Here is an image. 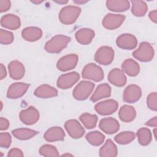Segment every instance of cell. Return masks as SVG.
Masks as SVG:
<instances>
[{
	"instance_id": "obj_5",
	"label": "cell",
	"mask_w": 157,
	"mask_h": 157,
	"mask_svg": "<svg viewBox=\"0 0 157 157\" xmlns=\"http://www.w3.org/2000/svg\"><path fill=\"white\" fill-rule=\"evenodd\" d=\"M82 76L83 78L98 82L103 79L104 72L99 66L94 63H89L83 67L82 72Z\"/></svg>"
},
{
	"instance_id": "obj_26",
	"label": "cell",
	"mask_w": 157,
	"mask_h": 157,
	"mask_svg": "<svg viewBox=\"0 0 157 157\" xmlns=\"http://www.w3.org/2000/svg\"><path fill=\"white\" fill-rule=\"evenodd\" d=\"M121 69L128 75L135 77L138 75L140 71L139 64L132 59L129 58L123 61L121 64Z\"/></svg>"
},
{
	"instance_id": "obj_22",
	"label": "cell",
	"mask_w": 157,
	"mask_h": 157,
	"mask_svg": "<svg viewBox=\"0 0 157 157\" xmlns=\"http://www.w3.org/2000/svg\"><path fill=\"white\" fill-rule=\"evenodd\" d=\"M111 95V87L107 83L99 85L91 96V101L96 102L103 98H109Z\"/></svg>"
},
{
	"instance_id": "obj_25",
	"label": "cell",
	"mask_w": 157,
	"mask_h": 157,
	"mask_svg": "<svg viewBox=\"0 0 157 157\" xmlns=\"http://www.w3.org/2000/svg\"><path fill=\"white\" fill-rule=\"evenodd\" d=\"M118 116L121 121L124 123H129L133 121L136 118V112L132 106L124 105L120 109Z\"/></svg>"
},
{
	"instance_id": "obj_37",
	"label": "cell",
	"mask_w": 157,
	"mask_h": 157,
	"mask_svg": "<svg viewBox=\"0 0 157 157\" xmlns=\"http://www.w3.org/2000/svg\"><path fill=\"white\" fill-rule=\"evenodd\" d=\"M147 105L148 107L153 110H157V93L153 92L150 93L147 98Z\"/></svg>"
},
{
	"instance_id": "obj_23",
	"label": "cell",
	"mask_w": 157,
	"mask_h": 157,
	"mask_svg": "<svg viewBox=\"0 0 157 157\" xmlns=\"http://www.w3.org/2000/svg\"><path fill=\"white\" fill-rule=\"evenodd\" d=\"M23 38L29 42H34L40 39L42 36V31L40 28L34 26L25 28L21 32Z\"/></svg>"
},
{
	"instance_id": "obj_39",
	"label": "cell",
	"mask_w": 157,
	"mask_h": 157,
	"mask_svg": "<svg viewBox=\"0 0 157 157\" xmlns=\"http://www.w3.org/2000/svg\"><path fill=\"white\" fill-rule=\"evenodd\" d=\"M11 6V2L8 0H0V12L7 11Z\"/></svg>"
},
{
	"instance_id": "obj_18",
	"label": "cell",
	"mask_w": 157,
	"mask_h": 157,
	"mask_svg": "<svg viewBox=\"0 0 157 157\" xmlns=\"http://www.w3.org/2000/svg\"><path fill=\"white\" fill-rule=\"evenodd\" d=\"M8 69L9 75L12 79H21L25 75V67L21 62L17 60L11 61L8 65Z\"/></svg>"
},
{
	"instance_id": "obj_1",
	"label": "cell",
	"mask_w": 157,
	"mask_h": 157,
	"mask_svg": "<svg viewBox=\"0 0 157 157\" xmlns=\"http://www.w3.org/2000/svg\"><path fill=\"white\" fill-rule=\"evenodd\" d=\"M71 38L64 35H56L53 36L45 45V50L50 53H58L65 48Z\"/></svg>"
},
{
	"instance_id": "obj_34",
	"label": "cell",
	"mask_w": 157,
	"mask_h": 157,
	"mask_svg": "<svg viewBox=\"0 0 157 157\" xmlns=\"http://www.w3.org/2000/svg\"><path fill=\"white\" fill-rule=\"evenodd\" d=\"M135 139V134L131 131L121 132L115 136L114 139L116 142L121 145L129 144Z\"/></svg>"
},
{
	"instance_id": "obj_47",
	"label": "cell",
	"mask_w": 157,
	"mask_h": 157,
	"mask_svg": "<svg viewBox=\"0 0 157 157\" xmlns=\"http://www.w3.org/2000/svg\"><path fill=\"white\" fill-rule=\"evenodd\" d=\"M31 2L35 4H39L42 3L43 1H31Z\"/></svg>"
},
{
	"instance_id": "obj_44",
	"label": "cell",
	"mask_w": 157,
	"mask_h": 157,
	"mask_svg": "<svg viewBox=\"0 0 157 157\" xmlns=\"http://www.w3.org/2000/svg\"><path fill=\"white\" fill-rule=\"evenodd\" d=\"M7 75V72L5 66L2 64H0V78L1 80H2L4 78H5Z\"/></svg>"
},
{
	"instance_id": "obj_33",
	"label": "cell",
	"mask_w": 157,
	"mask_h": 157,
	"mask_svg": "<svg viewBox=\"0 0 157 157\" xmlns=\"http://www.w3.org/2000/svg\"><path fill=\"white\" fill-rule=\"evenodd\" d=\"M79 120L86 128L90 129L94 128L96 126L98 117L94 114L92 115L88 113H84L80 116Z\"/></svg>"
},
{
	"instance_id": "obj_8",
	"label": "cell",
	"mask_w": 157,
	"mask_h": 157,
	"mask_svg": "<svg viewBox=\"0 0 157 157\" xmlns=\"http://www.w3.org/2000/svg\"><path fill=\"white\" fill-rule=\"evenodd\" d=\"M118 102L113 99H108L98 102L94 106L95 110L101 115H110L117 111Z\"/></svg>"
},
{
	"instance_id": "obj_13",
	"label": "cell",
	"mask_w": 157,
	"mask_h": 157,
	"mask_svg": "<svg viewBox=\"0 0 157 157\" xmlns=\"http://www.w3.org/2000/svg\"><path fill=\"white\" fill-rule=\"evenodd\" d=\"M78 60V57L75 54H70L61 58L56 63L58 69L61 71H67L74 69Z\"/></svg>"
},
{
	"instance_id": "obj_35",
	"label": "cell",
	"mask_w": 157,
	"mask_h": 157,
	"mask_svg": "<svg viewBox=\"0 0 157 157\" xmlns=\"http://www.w3.org/2000/svg\"><path fill=\"white\" fill-rule=\"evenodd\" d=\"M39 152L41 155L46 157H54L59 156L58 151L56 147L49 144L42 145L40 148Z\"/></svg>"
},
{
	"instance_id": "obj_3",
	"label": "cell",
	"mask_w": 157,
	"mask_h": 157,
	"mask_svg": "<svg viewBox=\"0 0 157 157\" xmlns=\"http://www.w3.org/2000/svg\"><path fill=\"white\" fill-rule=\"evenodd\" d=\"M155 52L153 47L147 42H142L138 48L133 52L132 56L142 62L150 61L154 56Z\"/></svg>"
},
{
	"instance_id": "obj_12",
	"label": "cell",
	"mask_w": 157,
	"mask_h": 157,
	"mask_svg": "<svg viewBox=\"0 0 157 157\" xmlns=\"http://www.w3.org/2000/svg\"><path fill=\"white\" fill-rule=\"evenodd\" d=\"M142 95L141 88L137 85H129L123 91V99L128 103H134L139 100Z\"/></svg>"
},
{
	"instance_id": "obj_19",
	"label": "cell",
	"mask_w": 157,
	"mask_h": 157,
	"mask_svg": "<svg viewBox=\"0 0 157 157\" xmlns=\"http://www.w3.org/2000/svg\"><path fill=\"white\" fill-rule=\"evenodd\" d=\"M1 25L5 28L16 30L20 28L21 21L18 16L13 14H6L2 17L1 20Z\"/></svg>"
},
{
	"instance_id": "obj_46",
	"label": "cell",
	"mask_w": 157,
	"mask_h": 157,
	"mask_svg": "<svg viewBox=\"0 0 157 157\" xmlns=\"http://www.w3.org/2000/svg\"><path fill=\"white\" fill-rule=\"evenodd\" d=\"M55 2L60 4H65L68 2V1H65V0H55L54 1Z\"/></svg>"
},
{
	"instance_id": "obj_30",
	"label": "cell",
	"mask_w": 157,
	"mask_h": 157,
	"mask_svg": "<svg viewBox=\"0 0 157 157\" xmlns=\"http://www.w3.org/2000/svg\"><path fill=\"white\" fill-rule=\"evenodd\" d=\"M131 12L136 17H142L145 15L148 10V6L144 1L132 0L131 1Z\"/></svg>"
},
{
	"instance_id": "obj_9",
	"label": "cell",
	"mask_w": 157,
	"mask_h": 157,
	"mask_svg": "<svg viewBox=\"0 0 157 157\" xmlns=\"http://www.w3.org/2000/svg\"><path fill=\"white\" fill-rule=\"evenodd\" d=\"M64 128L72 139L81 138L85 131L83 126L77 120H69L64 123Z\"/></svg>"
},
{
	"instance_id": "obj_31",
	"label": "cell",
	"mask_w": 157,
	"mask_h": 157,
	"mask_svg": "<svg viewBox=\"0 0 157 157\" xmlns=\"http://www.w3.org/2000/svg\"><path fill=\"white\" fill-rule=\"evenodd\" d=\"M139 143L143 146L148 145L152 140V134L151 131L147 128H140L137 131Z\"/></svg>"
},
{
	"instance_id": "obj_27",
	"label": "cell",
	"mask_w": 157,
	"mask_h": 157,
	"mask_svg": "<svg viewBox=\"0 0 157 157\" xmlns=\"http://www.w3.org/2000/svg\"><path fill=\"white\" fill-rule=\"evenodd\" d=\"M117 154V147L111 139H107L99 150V156L102 157H115Z\"/></svg>"
},
{
	"instance_id": "obj_11",
	"label": "cell",
	"mask_w": 157,
	"mask_h": 157,
	"mask_svg": "<svg viewBox=\"0 0 157 157\" xmlns=\"http://www.w3.org/2000/svg\"><path fill=\"white\" fill-rule=\"evenodd\" d=\"M19 117L22 123L27 125H31L36 123L39 120V113L34 107L29 106L26 109L20 112Z\"/></svg>"
},
{
	"instance_id": "obj_38",
	"label": "cell",
	"mask_w": 157,
	"mask_h": 157,
	"mask_svg": "<svg viewBox=\"0 0 157 157\" xmlns=\"http://www.w3.org/2000/svg\"><path fill=\"white\" fill-rule=\"evenodd\" d=\"M12 142V137L9 132L0 133V146L2 148H7L10 147Z\"/></svg>"
},
{
	"instance_id": "obj_14",
	"label": "cell",
	"mask_w": 157,
	"mask_h": 157,
	"mask_svg": "<svg viewBox=\"0 0 157 157\" xmlns=\"http://www.w3.org/2000/svg\"><path fill=\"white\" fill-rule=\"evenodd\" d=\"M117 45L124 50H132L137 45L136 37L131 34H123L116 40Z\"/></svg>"
},
{
	"instance_id": "obj_28",
	"label": "cell",
	"mask_w": 157,
	"mask_h": 157,
	"mask_svg": "<svg viewBox=\"0 0 157 157\" xmlns=\"http://www.w3.org/2000/svg\"><path fill=\"white\" fill-rule=\"evenodd\" d=\"M107 9L113 12H124L129 9V2L127 0H109L106 1Z\"/></svg>"
},
{
	"instance_id": "obj_6",
	"label": "cell",
	"mask_w": 157,
	"mask_h": 157,
	"mask_svg": "<svg viewBox=\"0 0 157 157\" xmlns=\"http://www.w3.org/2000/svg\"><path fill=\"white\" fill-rule=\"evenodd\" d=\"M114 51L109 46L101 47L94 55V60L102 65H109L113 60Z\"/></svg>"
},
{
	"instance_id": "obj_10",
	"label": "cell",
	"mask_w": 157,
	"mask_h": 157,
	"mask_svg": "<svg viewBox=\"0 0 157 157\" xmlns=\"http://www.w3.org/2000/svg\"><path fill=\"white\" fill-rule=\"evenodd\" d=\"M80 78V75L76 72H71L59 76L57 80V86L61 89H68L72 87Z\"/></svg>"
},
{
	"instance_id": "obj_24",
	"label": "cell",
	"mask_w": 157,
	"mask_h": 157,
	"mask_svg": "<svg viewBox=\"0 0 157 157\" xmlns=\"http://www.w3.org/2000/svg\"><path fill=\"white\" fill-rule=\"evenodd\" d=\"M34 94L40 98H49L56 96L58 95V91L54 87L44 84L38 86L34 91Z\"/></svg>"
},
{
	"instance_id": "obj_42",
	"label": "cell",
	"mask_w": 157,
	"mask_h": 157,
	"mask_svg": "<svg viewBox=\"0 0 157 157\" xmlns=\"http://www.w3.org/2000/svg\"><path fill=\"white\" fill-rule=\"evenodd\" d=\"M145 124L148 126H152V127L156 128L157 126V117H155L151 118L150 120H149L148 121L146 122Z\"/></svg>"
},
{
	"instance_id": "obj_17",
	"label": "cell",
	"mask_w": 157,
	"mask_h": 157,
	"mask_svg": "<svg viewBox=\"0 0 157 157\" xmlns=\"http://www.w3.org/2000/svg\"><path fill=\"white\" fill-rule=\"evenodd\" d=\"M108 80L110 83L118 87L124 86L127 81L124 72L118 68H115L110 71L108 75Z\"/></svg>"
},
{
	"instance_id": "obj_32",
	"label": "cell",
	"mask_w": 157,
	"mask_h": 157,
	"mask_svg": "<svg viewBox=\"0 0 157 157\" xmlns=\"http://www.w3.org/2000/svg\"><path fill=\"white\" fill-rule=\"evenodd\" d=\"M85 138L86 140L92 145L99 146L104 142L105 136L99 131H94L88 132L86 135Z\"/></svg>"
},
{
	"instance_id": "obj_21",
	"label": "cell",
	"mask_w": 157,
	"mask_h": 157,
	"mask_svg": "<svg viewBox=\"0 0 157 157\" xmlns=\"http://www.w3.org/2000/svg\"><path fill=\"white\" fill-rule=\"evenodd\" d=\"M65 137L64 130L58 126L49 128L44 134V138L48 142H55L63 140Z\"/></svg>"
},
{
	"instance_id": "obj_15",
	"label": "cell",
	"mask_w": 157,
	"mask_h": 157,
	"mask_svg": "<svg viewBox=\"0 0 157 157\" xmlns=\"http://www.w3.org/2000/svg\"><path fill=\"white\" fill-rule=\"evenodd\" d=\"M29 86V85L25 83H13L9 87L7 97L9 99H18L26 93Z\"/></svg>"
},
{
	"instance_id": "obj_7",
	"label": "cell",
	"mask_w": 157,
	"mask_h": 157,
	"mask_svg": "<svg viewBox=\"0 0 157 157\" xmlns=\"http://www.w3.org/2000/svg\"><path fill=\"white\" fill-rule=\"evenodd\" d=\"M125 20V16L120 14L108 13L102 20V26L109 30H113L119 28Z\"/></svg>"
},
{
	"instance_id": "obj_43",
	"label": "cell",
	"mask_w": 157,
	"mask_h": 157,
	"mask_svg": "<svg viewBox=\"0 0 157 157\" xmlns=\"http://www.w3.org/2000/svg\"><path fill=\"white\" fill-rule=\"evenodd\" d=\"M148 17L153 22L156 23L157 20V10H154L153 11H151L148 14Z\"/></svg>"
},
{
	"instance_id": "obj_40",
	"label": "cell",
	"mask_w": 157,
	"mask_h": 157,
	"mask_svg": "<svg viewBox=\"0 0 157 157\" xmlns=\"http://www.w3.org/2000/svg\"><path fill=\"white\" fill-rule=\"evenodd\" d=\"M7 156H10V157H15V156H18V157H22L23 156V153L22 152V151L18 148H12L11 150H10L8 152L7 154Z\"/></svg>"
},
{
	"instance_id": "obj_36",
	"label": "cell",
	"mask_w": 157,
	"mask_h": 157,
	"mask_svg": "<svg viewBox=\"0 0 157 157\" xmlns=\"http://www.w3.org/2000/svg\"><path fill=\"white\" fill-rule=\"evenodd\" d=\"M13 41V34L12 33L4 30L0 29V42L3 45H8Z\"/></svg>"
},
{
	"instance_id": "obj_4",
	"label": "cell",
	"mask_w": 157,
	"mask_h": 157,
	"mask_svg": "<svg viewBox=\"0 0 157 157\" xmlns=\"http://www.w3.org/2000/svg\"><path fill=\"white\" fill-rule=\"evenodd\" d=\"M95 85L89 81L83 80L79 82L74 88L72 95L74 98L78 101L86 99L91 94Z\"/></svg>"
},
{
	"instance_id": "obj_29",
	"label": "cell",
	"mask_w": 157,
	"mask_h": 157,
	"mask_svg": "<svg viewBox=\"0 0 157 157\" xmlns=\"http://www.w3.org/2000/svg\"><path fill=\"white\" fill-rule=\"evenodd\" d=\"M38 133L37 131L28 128H19L12 131V134L16 139L22 140L30 139Z\"/></svg>"
},
{
	"instance_id": "obj_48",
	"label": "cell",
	"mask_w": 157,
	"mask_h": 157,
	"mask_svg": "<svg viewBox=\"0 0 157 157\" xmlns=\"http://www.w3.org/2000/svg\"><path fill=\"white\" fill-rule=\"evenodd\" d=\"M156 128H155V129L153 130V133L155 134V139H156Z\"/></svg>"
},
{
	"instance_id": "obj_16",
	"label": "cell",
	"mask_w": 157,
	"mask_h": 157,
	"mask_svg": "<svg viewBox=\"0 0 157 157\" xmlns=\"http://www.w3.org/2000/svg\"><path fill=\"white\" fill-rule=\"evenodd\" d=\"M99 127L104 132L107 134H113L119 130L120 124L116 119L107 117L101 120Z\"/></svg>"
},
{
	"instance_id": "obj_45",
	"label": "cell",
	"mask_w": 157,
	"mask_h": 157,
	"mask_svg": "<svg viewBox=\"0 0 157 157\" xmlns=\"http://www.w3.org/2000/svg\"><path fill=\"white\" fill-rule=\"evenodd\" d=\"M73 2H74L75 4H85V3L87 2L88 1H84V0H75V1H73Z\"/></svg>"
},
{
	"instance_id": "obj_20",
	"label": "cell",
	"mask_w": 157,
	"mask_h": 157,
	"mask_svg": "<svg viewBox=\"0 0 157 157\" xmlns=\"http://www.w3.org/2000/svg\"><path fill=\"white\" fill-rule=\"evenodd\" d=\"M94 32L90 28H81L75 33L77 41L82 45H88L90 44L94 37Z\"/></svg>"
},
{
	"instance_id": "obj_2",
	"label": "cell",
	"mask_w": 157,
	"mask_h": 157,
	"mask_svg": "<svg viewBox=\"0 0 157 157\" xmlns=\"http://www.w3.org/2000/svg\"><path fill=\"white\" fill-rule=\"evenodd\" d=\"M81 10V9L77 6H65L61 9L59 13V20L63 24L71 25L77 20Z\"/></svg>"
},
{
	"instance_id": "obj_41",
	"label": "cell",
	"mask_w": 157,
	"mask_h": 157,
	"mask_svg": "<svg viewBox=\"0 0 157 157\" xmlns=\"http://www.w3.org/2000/svg\"><path fill=\"white\" fill-rule=\"evenodd\" d=\"M9 126V121L3 117L0 118V129L1 131L6 130L8 129Z\"/></svg>"
}]
</instances>
